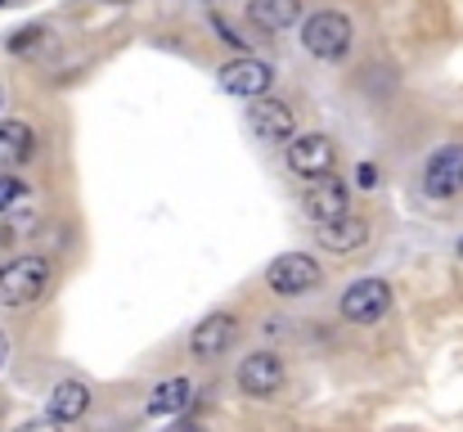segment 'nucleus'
I'll return each mask as SVG.
<instances>
[{"label":"nucleus","instance_id":"22","mask_svg":"<svg viewBox=\"0 0 463 432\" xmlns=\"http://www.w3.org/2000/svg\"><path fill=\"white\" fill-rule=\"evenodd\" d=\"M180 432H207V428H198V424H184V428H180Z\"/></svg>","mask_w":463,"mask_h":432},{"label":"nucleus","instance_id":"8","mask_svg":"<svg viewBox=\"0 0 463 432\" xmlns=\"http://www.w3.org/2000/svg\"><path fill=\"white\" fill-rule=\"evenodd\" d=\"M423 189L432 198H455L463 189V144H441L423 167Z\"/></svg>","mask_w":463,"mask_h":432},{"label":"nucleus","instance_id":"5","mask_svg":"<svg viewBox=\"0 0 463 432\" xmlns=\"http://www.w3.org/2000/svg\"><path fill=\"white\" fill-rule=\"evenodd\" d=\"M392 311V284L387 280H355L342 293V315L351 324H373Z\"/></svg>","mask_w":463,"mask_h":432},{"label":"nucleus","instance_id":"24","mask_svg":"<svg viewBox=\"0 0 463 432\" xmlns=\"http://www.w3.org/2000/svg\"><path fill=\"white\" fill-rule=\"evenodd\" d=\"M459 253H463V244H459Z\"/></svg>","mask_w":463,"mask_h":432},{"label":"nucleus","instance_id":"20","mask_svg":"<svg viewBox=\"0 0 463 432\" xmlns=\"http://www.w3.org/2000/svg\"><path fill=\"white\" fill-rule=\"evenodd\" d=\"M355 176H360V185H364V189H373V185H378V171H373L369 162H360V171H355Z\"/></svg>","mask_w":463,"mask_h":432},{"label":"nucleus","instance_id":"21","mask_svg":"<svg viewBox=\"0 0 463 432\" xmlns=\"http://www.w3.org/2000/svg\"><path fill=\"white\" fill-rule=\"evenodd\" d=\"M5 360H9V338L0 333V370H5Z\"/></svg>","mask_w":463,"mask_h":432},{"label":"nucleus","instance_id":"7","mask_svg":"<svg viewBox=\"0 0 463 432\" xmlns=\"http://www.w3.org/2000/svg\"><path fill=\"white\" fill-rule=\"evenodd\" d=\"M234 338H239V320H234L230 311H212L203 324H194L189 351H194L198 360H216V356H225V351L234 347Z\"/></svg>","mask_w":463,"mask_h":432},{"label":"nucleus","instance_id":"1","mask_svg":"<svg viewBox=\"0 0 463 432\" xmlns=\"http://www.w3.org/2000/svg\"><path fill=\"white\" fill-rule=\"evenodd\" d=\"M50 288V262L45 257H14L0 271V306H32Z\"/></svg>","mask_w":463,"mask_h":432},{"label":"nucleus","instance_id":"14","mask_svg":"<svg viewBox=\"0 0 463 432\" xmlns=\"http://www.w3.org/2000/svg\"><path fill=\"white\" fill-rule=\"evenodd\" d=\"M248 18L261 32H284L302 18V0H248Z\"/></svg>","mask_w":463,"mask_h":432},{"label":"nucleus","instance_id":"16","mask_svg":"<svg viewBox=\"0 0 463 432\" xmlns=\"http://www.w3.org/2000/svg\"><path fill=\"white\" fill-rule=\"evenodd\" d=\"M27 158H32V127L23 118H5L0 122V167L9 171V167H18Z\"/></svg>","mask_w":463,"mask_h":432},{"label":"nucleus","instance_id":"17","mask_svg":"<svg viewBox=\"0 0 463 432\" xmlns=\"http://www.w3.org/2000/svg\"><path fill=\"white\" fill-rule=\"evenodd\" d=\"M23 198H27V180H18V176H0V212H14Z\"/></svg>","mask_w":463,"mask_h":432},{"label":"nucleus","instance_id":"25","mask_svg":"<svg viewBox=\"0 0 463 432\" xmlns=\"http://www.w3.org/2000/svg\"><path fill=\"white\" fill-rule=\"evenodd\" d=\"M0 5H5V0H0Z\"/></svg>","mask_w":463,"mask_h":432},{"label":"nucleus","instance_id":"9","mask_svg":"<svg viewBox=\"0 0 463 432\" xmlns=\"http://www.w3.org/2000/svg\"><path fill=\"white\" fill-rule=\"evenodd\" d=\"M239 388L248 397H275L284 388V360L275 351H252L243 365H239Z\"/></svg>","mask_w":463,"mask_h":432},{"label":"nucleus","instance_id":"19","mask_svg":"<svg viewBox=\"0 0 463 432\" xmlns=\"http://www.w3.org/2000/svg\"><path fill=\"white\" fill-rule=\"evenodd\" d=\"M18 432H59V424L54 419H32V424H23Z\"/></svg>","mask_w":463,"mask_h":432},{"label":"nucleus","instance_id":"11","mask_svg":"<svg viewBox=\"0 0 463 432\" xmlns=\"http://www.w3.org/2000/svg\"><path fill=\"white\" fill-rule=\"evenodd\" d=\"M307 212L315 216V226H319V221H333V216H342V212H351V207H346V180H337L333 171L310 176Z\"/></svg>","mask_w":463,"mask_h":432},{"label":"nucleus","instance_id":"23","mask_svg":"<svg viewBox=\"0 0 463 432\" xmlns=\"http://www.w3.org/2000/svg\"><path fill=\"white\" fill-rule=\"evenodd\" d=\"M0 109H5V86H0Z\"/></svg>","mask_w":463,"mask_h":432},{"label":"nucleus","instance_id":"6","mask_svg":"<svg viewBox=\"0 0 463 432\" xmlns=\"http://www.w3.org/2000/svg\"><path fill=\"white\" fill-rule=\"evenodd\" d=\"M248 131L261 144H284L288 136H298V122H293V109H288L284 100L257 95L252 109H248Z\"/></svg>","mask_w":463,"mask_h":432},{"label":"nucleus","instance_id":"18","mask_svg":"<svg viewBox=\"0 0 463 432\" xmlns=\"http://www.w3.org/2000/svg\"><path fill=\"white\" fill-rule=\"evenodd\" d=\"M41 36H45L41 27H23V32L9 41V50H14V54H27V50H36V41H41Z\"/></svg>","mask_w":463,"mask_h":432},{"label":"nucleus","instance_id":"3","mask_svg":"<svg viewBox=\"0 0 463 432\" xmlns=\"http://www.w3.org/2000/svg\"><path fill=\"white\" fill-rule=\"evenodd\" d=\"M319 280H324V271H319V262H315L310 253H284V257H275L270 271H266V284L275 288L279 297H302V293H310Z\"/></svg>","mask_w":463,"mask_h":432},{"label":"nucleus","instance_id":"4","mask_svg":"<svg viewBox=\"0 0 463 432\" xmlns=\"http://www.w3.org/2000/svg\"><path fill=\"white\" fill-rule=\"evenodd\" d=\"M270 82H275V68H270L266 59H257V54H239V59H230V63L221 68V91H230V95H239V100L266 95Z\"/></svg>","mask_w":463,"mask_h":432},{"label":"nucleus","instance_id":"12","mask_svg":"<svg viewBox=\"0 0 463 432\" xmlns=\"http://www.w3.org/2000/svg\"><path fill=\"white\" fill-rule=\"evenodd\" d=\"M364 239H369V226L360 216H351V212H342L333 221H319V244L328 253H355Z\"/></svg>","mask_w":463,"mask_h":432},{"label":"nucleus","instance_id":"10","mask_svg":"<svg viewBox=\"0 0 463 432\" xmlns=\"http://www.w3.org/2000/svg\"><path fill=\"white\" fill-rule=\"evenodd\" d=\"M333 158H337V149L328 136H319V131H307V136H288V167L298 171V176H319V171H328L333 167Z\"/></svg>","mask_w":463,"mask_h":432},{"label":"nucleus","instance_id":"2","mask_svg":"<svg viewBox=\"0 0 463 432\" xmlns=\"http://www.w3.org/2000/svg\"><path fill=\"white\" fill-rule=\"evenodd\" d=\"M302 45L315 59H342L351 50V18L337 9H319L302 23Z\"/></svg>","mask_w":463,"mask_h":432},{"label":"nucleus","instance_id":"13","mask_svg":"<svg viewBox=\"0 0 463 432\" xmlns=\"http://www.w3.org/2000/svg\"><path fill=\"white\" fill-rule=\"evenodd\" d=\"M86 410H90L86 383H77V379L54 383V392H50V419H54V424H72V419H81Z\"/></svg>","mask_w":463,"mask_h":432},{"label":"nucleus","instance_id":"15","mask_svg":"<svg viewBox=\"0 0 463 432\" xmlns=\"http://www.w3.org/2000/svg\"><path fill=\"white\" fill-rule=\"evenodd\" d=\"M189 401H194V383L189 379H166V383H157L154 397H149V415L154 419H175V415L189 410Z\"/></svg>","mask_w":463,"mask_h":432}]
</instances>
